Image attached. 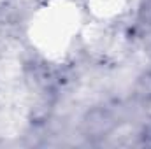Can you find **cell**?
Here are the masks:
<instances>
[{"label": "cell", "mask_w": 151, "mask_h": 149, "mask_svg": "<svg viewBox=\"0 0 151 149\" xmlns=\"http://www.w3.org/2000/svg\"><path fill=\"white\" fill-rule=\"evenodd\" d=\"M111 123V117L106 111H91L86 117V125H88V130L91 133H100L104 132Z\"/></svg>", "instance_id": "obj_1"}, {"label": "cell", "mask_w": 151, "mask_h": 149, "mask_svg": "<svg viewBox=\"0 0 151 149\" xmlns=\"http://www.w3.org/2000/svg\"><path fill=\"white\" fill-rule=\"evenodd\" d=\"M137 93L144 98H151V75H144L137 82Z\"/></svg>", "instance_id": "obj_2"}]
</instances>
